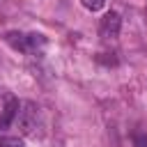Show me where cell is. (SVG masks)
I'll use <instances>...</instances> for the list:
<instances>
[{
  "label": "cell",
  "instance_id": "cell-1",
  "mask_svg": "<svg viewBox=\"0 0 147 147\" xmlns=\"http://www.w3.org/2000/svg\"><path fill=\"white\" fill-rule=\"evenodd\" d=\"M18 117V126H21V131L25 133V136H37V122H39V108L34 106V103H25L23 106V110L16 115Z\"/></svg>",
  "mask_w": 147,
  "mask_h": 147
},
{
  "label": "cell",
  "instance_id": "cell-2",
  "mask_svg": "<svg viewBox=\"0 0 147 147\" xmlns=\"http://www.w3.org/2000/svg\"><path fill=\"white\" fill-rule=\"evenodd\" d=\"M119 28H122V18L117 11H108L101 23H99V34L103 39H117L119 37Z\"/></svg>",
  "mask_w": 147,
  "mask_h": 147
},
{
  "label": "cell",
  "instance_id": "cell-3",
  "mask_svg": "<svg viewBox=\"0 0 147 147\" xmlns=\"http://www.w3.org/2000/svg\"><path fill=\"white\" fill-rule=\"evenodd\" d=\"M16 115H18V101H16L14 96H7V99H5L2 115H0V129H7V126L14 122Z\"/></svg>",
  "mask_w": 147,
  "mask_h": 147
},
{
  "label": "cell",
  "instance_id": "cell-4",
  "mask_svg": "<svg viewBox=\"0 0 147 147\" xmlns=\"http://www.w3.org/2000/svg\"><path fill=\"white\" fill-rule=\"evenodd\" d=\"M5 39H7V44H9L14 51H21V53H28V51H30L28 34H21V32H7Z\"/></svg>",
  "mask_w": 147,
  "mask_h": 147
},
{
  "label": "cell",
  "instance_id": "cell-5",
  "mask_svg": "<svg viewBox=\"0 0 147 147\" xmlns=\"http://www.w3.org/2000/svg\"><path fill=\"white\" fill-rule=\"evenodd\" d=\"M83 2V7L85 9H90V11H99V9H103L106 7V2L108 0H80Z\"/></svg>",
  "mask_w": 147,
  "mask_h": 147
},
{
  "label": "cell",
  "instance_id": "cell-6",
  "mask_svg": "<svg viewBox=\"0 0 147 147\" xmlns=\"http://www.w3.org/2000/svg\"><path fill=\"white\" fill-rule=\"evenodd\" d=\"M0 147H25L21 138H0Z\"/></svg>",
  "mask_w": 147,
  "mask_h": 147
},
{
  "label": "cell",
  "instance_id": "cell-7",
  "mask_svg": "<svg viewBox=\"0 0 147 147\" xmlns=\"http://www.w3.org/2000/svg\"><path fill=\"white\" fill-rule=\"evenodd\" d=\"M133 142H136V147H147V138H145V136H140V133H136V136H133Z\"/></svg>",
  "mask_w": 147,
  "mask_h": 147
}]
</instances>
